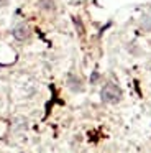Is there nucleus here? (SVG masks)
Instances as JSON below:
<instances>
[{"label":"nucleus","instance_id":"f257e3e1","mask_svg":"<svg viewBox=\"0 0 151 153\" xmlns=\"http://www.w3.org/2000/svg\"><path fill=\"white\" fill-rule=\"evenodd\" d=\"M100 97L105 104H117V102H120V99H121V89L117 84L108 82L102 87Z\"/></svg>","mask_w":151,"mask_h":153},{"label":"nucleus","instance_id":"f03ea898","mask_svg":"<svg viewBox=\"0 0 151 153\" xmlns=\"http://www.w3.org/2000/svg\"><path fill=\"white\" fill-rule=\"evenodd\" d=\"M30 36V27L26 23H18L13 28V38L16 41H25Z\"/></svg>","mask_w":151,"mask_h":153},{"label":"nucleus","instance_id":"7ed1b4c3","mask_svg":"<svg viewBox=\"0 0 151 153\" xmlns=\"http://www.w3.org/2000/svg\"><path fill=\"white\" fill-rule=\"evenodd\" d=\"M67 86L71 87V91H74V92H81V91H82V82H81V79H79L77 76H74V74H69V77H67Z\"/></svg>","mask_w":151,"mask_h":153},{"label":"nucleus","instance_id":"20e7f679","mask_svg":"<svg viewBox=\"0 0 151 153\" xmlns=\"http://www.w3.org/2000/svg\"><path fill=\"white\" fill-rule=\"evenodd\" d=\"M39 8L44 12H54L56 10V4L53 0H39Z\"/></svg>","mask_w":151,"mask_h":153},{"label":"nucleus","instance_id":"39448f33","mask_svg":"<svg viewBox=\"0 0 151 153\" xmlns=\"http://www.w3.org/2000/svg\"><path fill=\"white\" fill-rule=\"evenodd\" d=\"M140 25H141V30L143 31H151V17L150 15H144V17L141 18Z\"/></svg>","mask_w":151,"mask_h":153},{"label":"nucleus","instance_id":"423d86ee","mask_svg":"<svg viewBox=\"0 0 151 153\" xmlns=\"http://www.w3.org/2000/svg\"><path fill=\"white\" fill-rule=\"evenodd\" d=\"M97 79H98V74H97V73H94V74H92V82H95Z\"/></svg>","mask_w":151,"mask_h":153},{"label":"nucleus","instance_id":"0eeeda50","mask_svg":"<svg viewBox=\"0 0 151 153\" xmlns=\"http://www.w3.org/2000/svg\"><path fill=\"white\" fill-rule=\"evenodd\" d=\"M7 4H8V0H0V5H2V7H3V5H7Z\"/></svg>","mask_w":151,"mask_h":153}]
</instances>
